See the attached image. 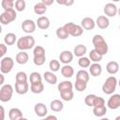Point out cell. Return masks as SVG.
Listing matches in <instances>:
<instances>
[{"label": "cell", "mask_w": 120, "mask_h": 120, "mask_svg": "<svg viewBox=\"0 0 120 120\" xmlns=\"http://www.w3.org/2000/svg\"><path fill=\"white\" fill-rule=\"evenodd\" d=\"M0 76H1V82H0V84L4 85V84H3V83H4V74H2V73H1V75H0Z\"/></svg>", "instance_id": "f907efd6"}, {"label": "cell", "mask_w": 120, "mask_h": 120, "mask_svg": "<svg viewBox=\"0 0 120 120\" xmlns=\"http://www.w3.org/2000/svg\"><path fill=\"white\" fill-rule=\"evenodd\" d=\"M78 65L84 68H89L90 65H91V60L89 59V57H85V56H82V57H80L79 60H78Z\"/></svg>", "instance_id": "e575fe53"}, {"label": "cell", "mask_w": 120, "mask_h": 120, "mask_svg": "<svg viewBox=\"0 0 120 120\" xmlns=\"http://www.w3.org/2000/svg\"><path fill=\"white\" fill-rule=\"evenodd\" d=\"M33 55H34V57L45 56V49L40 45L35 46V48L33 50Z\"/></svg>", "instance_id": "836d02e7"}, {"label": "cell", "mask_w": 120, "mask_h": 120, "mask_svg": "<svg viewBox=\"0 0 120 120\" xmlns=\"http://www.w3.org/2000/svg\"><path fill=\"white\" fill-rule=\"evenodd\" d=\"M81 26L85 30H93L96 26V22L90 17H85L82 20Z\"/></svg>", "instance_id": "4fadbf2b"}, {"label": "cell", "mask_w": 120, "mask_h": 120, "mask_svg": "<svg viewBox=\"0 0 120 120\" xmlns=\"http://www.w3.org/2000/svg\"><path fill=\"white\" fill-rule=\"evenodd\" d=\"M43 78L50 84H55L57 82V77L52 71H45L43 73Z\"/></svg>", "instance_id": "7402d4cb"}, {"label": "cell", "mask_w": 120, "mask_h": 120, "mask_svg": "<svg viewBox=\"0 0 120 120\" xmlns=\"http://www.w3.org/2000/svg\"><path fill=\"white\" fill-rule=\"evenodd\" d=\"M50 20L48 17L46 16H40L38 21H37V25L39 29H42V30H45V29H48L50 27Z\"/></svg>", "instance_id": "ac0fdd59"}, {"label": "cell", "mask_w": 120, "mask_h": 120, "mask_svg": "<svg viewBox=\"0 0 120 120\" xmlns=\"http://www.w3.org/2000/svg\"><path fill=\"white\" fill-rule=\"evenodd\" d=\"M100 120H110V119L109 118H106V117H102Z\"/></svg>", "instance_id": "f5cc1de1"}, {"label": "cell", "mask_w": 120, "mask_h": 120, "mask_svg": "<svg viewBox=\"0 0 120 120\" xmlns=\"http://www.w3.org/2000/svg\"><path fill=\"white\" fill-rule=\"evenodd\" d=\"M4 42L8 46L13 45L15 42H17V37L14 33H8L4 37Z\"/></svg>", "instance_id": "d4e9b609"}, {"label": "cell", "mask_w": 120, "mask_h": 120, "mask_svg": "<svg viewBox=\"0 0 120 120\" xmlns=\"http://www.w3.org/2000/svg\"><path fill=\"white\" fill-rule=\"evenodd\" d=\"M92 43L94 45V49L97 52H98L101 55L107 54V52L109 51V47H108V44L105 41L104 38L101 35H98H98H95L93 37Z\"/></svg>", "instance_id": "6da1fadb"}, {"label": "cell", "mask_w": 120, "mask_h": 120, "mask_svg": "<svg viewBox=\"0 0 120 120\" xmlns=\"http://www.w3.org/2000/svg\"><path fill=\"white\" fill-rule=\"evenodd\" d=\"M17 47L20 51H26V50H30L35 46V38L31 36V35H27L24 37L20 38L17 40Z\"/></svg>", "instance_id": "7a4b0ae2"}, {"label": "cell", "mask_w": 120, "mask_h": 120, "mask_svg": "<svg viewBox=\"0 0 120 120\" xmlns=\"http://www.w3.org/2000/svg\"><path fill=\"white\" fill-rule=\"evenodd\" d=\"M13 87L11 84H4L0 89V100L2 102H8L11 99L13 95Z\"/></svg>", "instance_id": "8992f818"}, {"label": "cell", "mask_w": 120, "mask_h": 120, "mask_svg": "<svg viewBox=\"0 0 120 120\" xmlns=\"http://www.w3.org/2000/svg\"><path fill=\"white\" fill-rule=\"evenodd\" d=\"M41 120H46V119H45V118H44V119H41Z\"/></svg>", "instance_id": "6f0895ef"}, {"label": "cell", "mask_w": 120, "mask_h": 120, "mask_svg": "<svg viewBox=\"0 0 120 120\" xmlns=\"http://www.w3.org/2000/svg\"><path fill=\"white\" fill-rule=\"evenodd\" d=\"M30 90L34 94H40L44 90V85H43L42 82H36V83H31L30 84Z\"/></svg>", "instance_id": "f1b7e54d"}, {"label": "cell", "mask_w": 120, "mask_h": 120, "mask_svg": "<svg viewBox=\"0 0 120 120\" xmlns=\"http://www.w3.org/2000/svg\"><path fill=\"white\" fill-rule=\"evenodd\" d=\"M16 17H17V13L14 8L8 9V10H4V12L1 13V15H0V22L3 25L9 24L10 22H12L13 21L16 20Z\"/></svg>", "instance_id": "5b68a950"}, {"label": "cell", "mask_w": 120, "mask_h": 120, "mask_svg": "<svg viewBox=\"0 0 120 120\" xmlns=\"http://www.w3.org/2000/svg\"><path fill=\"white\" fill-rule=\"evenodd\" d=\"M118 83H119V86H120V80H119V82H118Z\"/></svg>", "instance_id": "9f6ffc18"}, {"label": "cell", "mask_w": 120, "mask_h": 120, "mask_svg": "<svg viewBox=\"0 0 120 120\" xmlns=\"http://www.w3.org/2000/svg\"><path fill=\"white\" fill-rule=\"evenodd\" d=\"M14 66V60L9 57V56H6L3 57L0 61V70L2 74H8L9 73Z\"/></svg>", "instance_id": "52a82bcc"}, {"label": "cell", "mask_w": 120, "mask_h": 120, "mask_svg": "<svg viewBox=\"0 0 120 120\" xmlns=\"http://www.w3.org/2000/svg\"><path fill=\"white\" fill-rule=\"evenodd\" d=\"M87 52V48L85 45L83 44H78L74 47V50H73V54L77 57H82L84 56V54L86 53Z\"/></svg>", "instance_id": "ffe728a7"}, {"label": "cell", "mask_w": 120, "mask_h": 120, "mask_svg": "<svg viewBox=\"0 0 120 120\" xmlns=\"http://www.w3.org/2000/svg\"><path fill=\"white\" fill-rule=\"evenodd\" d=\"M37 28V22H35L33 20L26 19L22 22V29L26 34H32L36 31Z\"/></svg>", "instance_id": "ba28073f"}, {"label": "cell", "mask_w": 120, "mask_h": 120, "mask_svg": "<svg viewBox=\"0 0 120 120\" xmlns=\"http://www.w3.org/2000/svg\"><path fill=\"white\" fill-rule=\"evenodd\" d=\"M57 88H58L59 93L63 92V91H67V90H72L73 84H72V82L70 81H63L58 84Z\"/></svg>", "instance_id": "83f0119b"}, {"label": "cell", "mask_w": 120, "mask_h": 120, "mask_svg": "<svg viewBox=\"0 0 120 120\" xmlns=\"http://www.w3.org/2000/svg\"><path fill=\"white\" fill-rule=\"evenodd\" d=\"M45 119H46V120H58L55 115H48Z\"/></svg>", "instance_id": "681fc988"}, {"label": "cell", "mask_w": 120, "mask_h": 120, "mask_svg": "<svg viewBox=\"0 0 120 120\" xmlns=\"http://www.w3.org/2000/svg\"><path fill=\"white\" fill-rule=\"evenodd\" d=\"M49 68H50V69H51L52 72H56V71H58L60 69L61 67H60V63H59L58 60L52 59L50 61V63H49Z\"/></svg>", "instance_id": "8d00e7d4"}, {"label": "cell", "mask_w": 120, "mask_h": 120, "mask_svg": "<svg viewBox=\"0 0 120 120\" xmlns=\"http://www.w3.org/2000/svg\"><path fill=\"white\" fill-rule=\"evenodd\" d=\"M41 2H42L46 7H48V6H51L54 1H53V0H42Z\"/></svg>", "instance_id": "7dc6e473"}, {"label": "cell", "mask_w": 120, "mask_h": 120, "mask_svg": "<svg viewBox=\"0 0 120 120\" xmlns=\"http://www.w3.org/2000/svg\"><path fill=\"white\" fill-rule=\"evenodd\" d=\"M34 111L36 112V114L39 117H44L47 115V112H48V110H47V107L44 103H41V102H38L35 105L34 107Z\"/></svg>", "instance_id": "7c38bea8"}, {"label": "cell", "mask_w": 120, "mask_h": 120, "mask_svg": "<svg viewBox=\"0 0 120 120\" xmlns=\"http://www.w3.org/2000/svg\"><path fill=\"white\" fill-rule=\"evenodd\" d=\"M29 90L28 82H15V92L19 95H24Z\"/></svg>", "instance_id": "2e32d148"}, {"label": "cell", "mask_w": 120, "mask_h": 120, "mask_svg": "<svg viewBox=\"0 0 120 120\" xmlns=\"http://www.w3.org/2000/svg\"><path fill=\"white\" fill-rule=\"evenodd\" d=\"M117 13H118V15H119V16H120V8H118V12H117Z\"/></svg>", "instance_id": "11a10c76"}, {"label": "cell", "mask_w": 120, "mask_h": 120, "mask_svg": "<svg viewBox=\"0 0 120 120\" xmlns=\"http://www.w3.org/2000/svg\"><path fill=\"white\" fill-rule=\"evenodd\" d=\"M63 26H64V28L68 31V33L69 34V36L74 37V38L80 37V36H82V33H83V28H82L81 25L75 24V23H73V22H67V23L64 24Z\"/></svg>", "instance_id": "277c9868"}, {"label": "cell", "mask_w": 120, "mask_h": 120, "mask_svg": "<svg viewBox=\"0 0 120 120\" xmlns=\"http://www.w3.org/2000/svg\"><path fill=\"white\" fill-rule=\"evenodd\" d=\"M19 120H28L27 118H25V117H22L21 119H19Z\"/></svg>", "instance_id": "db71d44e"}, {"label": "cell", "mask_w": 120, "mask_h": 120, "mask_svg": "<svg viewBox=\"0 0 120 120\" xmlns=\"http://www.w3.org/2000/svg\"><path fill=\"white\" fill-rule=\"evenodd\" d=\"M105 105V100L103 98L101 97H98L96 98V100H95V103H94V107H100V106H104ZM93 107V108H94Z\"/></svg>", "instance_id": "ee69618b"}, {"label": "cell", "mask_w": 120, "mask_h": 120, "mask_svg": "<svg viewBox=\"0 0 120 120\" xmlns=\"http://www.w3.org/2000/svg\"><path fill=\"white\" fill-rule=\"evenodd\" d=\"M56 3L59 4V5H64V6L69 7V6L74 4V1L73 0H57Z\"/></svg>", "instance_id": "f6af8a7d"}, {"label": "cell", "mask_w": 120, "mask_h": 120, "mask_svg": "<svg viewBox=\"0 0 120 120\" xmlns=\"http://www.w3.org/2000/svg\"><path fill=\"white\" fill-rule=\"evenodd\" d=\"M47 11V7L40 1L38 2L37 4H35L34 6V12L38 15H43L45 12Z\"/></svg>", "instance_id": "484cf974"}, {"label": "cell", "mask_w": 120, "mask_h": 120, "mask_svg": "<svg viewBox=\"0 0 120 120\" xmlns=\"http://www.w3.org/2000/svg\"><path fill=\"white\" fill-rule=\"evenodd\" d=\"M15 9L17 11H23L25 9V7H26V3L24 0H17L15 1Z\"/></svg>", "instance_id": "b9f144b4"}, {"label": "cell", "mask_w": 120, "mask_h": 120, "mask_svg": "<svg viewBox=\"0 0 120 120\" xmlns=\"http://www.w3.org/2000/svg\"><path fill=\"white\" fill-rule=\"evenodd\" d=\"M8 117L9 120H19L22 116V112L19 108H12L8 112Z\"/></svg>", "instance_id": "44dd1931"}, {"label": "cell", "mask_w": 120, "mask_h": 120, "mask_svg": "<svg viewBox=\"0 0 120 120\" xmlns=\"http://www.w3.org/2000/svg\"><path fill=\"white\" fill-rule=\"evenodd\" d=\"M46 61V56H39V57H34L33 62L36 66H42Z\"/></svg>", "instance_id": "7bdbcfd3"}, {"label": "cell", "mask_w": 120, "mask_h": 120, "mask_svg": "<svg viewBox=\"0 0 120 120\" xmlns=\"http://www.w3.org/2000/svg\"><path fill=\"white\" fill-rule=\"evenodd\" d=\"M7 51H8V47H7V45L4 44V43H1V44H0V55H1L2 58H3L4 55L6 54Z\"/></svg>", "instance_id": "bcb514c9"}, {"label": "cell", "mask_w": 120, "mask_h": 120, "mask_svg": "<svg viewBox=\"0 0 120 120\" xmlns=\"http://www.w3.org/2000/svg\"><path fill=\"white\" fill-rule=\"evenodd\" d=\"M16 82H27V74L24 71H19L15 75Z\"/></svg>", "instance_id": "d590c367"}, {"label": "cell", "mask_w": 120, "mask_h": 120, "mask_svg": "<svg viewBox=\"0 0 120 120\" xmlns=\"http://www.w3.org/2000/svg\"><path fill=\"white\" fill-rule=\"evenodd\" d=\"M96 98L97 96L94 95V94H89L85 97L84 98V103L88 106V107H94V103H95V100H96Z\"/></svg>", "instance_id": "ab89813d"}, {"label": "cell", "mask_w": 120, "mask_h": 120, "mask_svg": "<svg viewBox=\"0 0 120 120\" xmlns=\"http://www.w3.org/2000/svg\"><path fill=\"white\" fill-rule=\"evenodd\" d=\"M1 6L4 8V10H8V9H12L14 8L15 6V2L13 0H3L1 2Z\"/></svg>", "instance_id": "f35d334b"}, {"label": "cell", "mask_w": 120, "mask_h": 120, "mask_svg": "<svg viewBox=\"0 0 120 120\" xmlns=\"http://www.w3.org/2000/svg\"><path fill=\"white\" fill-rule=\"evenodd\" d=\"M76 80L88 82V81H89V72L86 71L85 69H81V70H79V71L76 73Z\"/></svg>", "instance_id": "4316f807"}, {"label": "cell", "mask_w": 120, "mask_h": 120, "mask_svg": "<svg viewBox=\"0 0 120 120\" xmlns=\"http://www.w3.org/2000/svg\"><path fill=\"white\" fill-rule=\"evenodd\" d=\"M114 120H120V115H118V116H116Z\"/></svg>", "instance_id": "816d5d0a"}, {"label": "cell", "mask_w": 120, "mask_h": 120, "mask_svg": "<svg viewBox=\"0 0 120 120\" xmlns=\"http://www.w3.org/2000/svg\"><path fill=\"white\" fill-rule=\"evenodd\" d=\"M56 36L58 38L60 39H67L68 37H69V34L68 33V31L64 28V26H61V27H58L56 29Z\"/></svg>", "instance_id": "1f68e13d"}, {"label": "cell", "mask_w": 120, "mask_h": 120, "mask_svg": "<svg viewBox=\"0 0 120 120\" xmlns=\"http://www.w3.org/2000/svg\"><path fill=\"white\" fill-rule=\"evenodd\" d=\"M50 107H51L52 111L58 112H61V111L64 109V104H63V102H62L61 100H59V99H53L52 101H51Z\"/></svg>", "instance_id": "cb8c5ba5"}, {"label": "cell", "mask_w": 120, "mask_h": 120, "mask_svg": "<svg viewBox=\"0 0 120 120\" xmlns=\"http://www.w3.org/2000/svg\"><path fill=\"white\" fill-rule=\"evenodd\" d=\"M107 106L112 110L118 109L120 107V94L112 95L107 101Z\"/></svg>", "instance_id": "9c48e42d"}, {"label": "cell", "mask_w": 120, "mask_h": 120, "mask_svg": "<svg viewBox=\"0 0 120 120\" xmlns=\"http://www.w3.org/2000/svg\"><path fill=\"white\" fill-rule=\"evenodd\" d=\"M103 12H104L106 17L107 16L108 17H114L117 14V12H118V8L115 6V4H113V3H107L104 6Z\"/></svg>", "instance_id": "30bf717a"}, {"label": "cell", "mask_w": 120, "mask_h": 120, "mask_svg": "<svg viewBox=\"0 0 120 120\" xmlns=\"http://www.w3.org/2000/svg\"><path fill=\"white\" fill-rule=\"evenodd\" d=\"M106 70L109 74L113 75L118 72L119 70V64L116 61H110L106 65Z\"/></svg>", "instance_id": "d6986e66"}, {"label": "cell", "mask_w": 120, "mask_h": 120, "mask_svg": "<svg viewBox=\"0 0 120 120\" xmlns=\"http://www.w3.org/2000/svg\"><path fill=\"white\" fill-rule=\"evenodd\" d=\"M117 79L114 77V76H110L108 77L103 85H102V91L104 94L106 95H112L115 89H116V85H117Z\"/></svg>", "instance_id": "3957f363"}, {"label": "cell", "mask_w": 120, "mask_h": 120, "mask_svg": "<svg viewBox=\"0 0 120 120\" xmlns=\"http://www.w3.org/2000/svg\"><path fill=\"white\" fill-rule=\"evenodd\" d=\"M29 80H30V84L31 83H36V82H40L41 80H42V77L38 72L34 71V72H32L30 74Z\"/></svg>", "instance_id": "74e56055"}, {"label": "cell", "mask_w": 120, "mask_h": 120, "mask_svg": "<svg viewBox=\"0 0 120 120\" xmlns=\"http://www.w3.org/2000/svg\"><path fill=\"white\" fill-rule=\"evenodd\" d=\"M86 87H87V82H82V81H78V80L75 81V89L78 92L84 91L86 89Z\"/></svg>", "instance_id": "60d3db41"}, {"label": "cell", "mask_w": 120, "mask_h": 120, "mask_svg": "<svg viewBox=\"0 0 120 120\" xmlns=\"http://www.w3.org/2000/svg\"><path fill=\"white\" fill-rule=\"evenodd\" d=\"M93 113L95 116L102 117L107 113V108L106 106H100V107H94L93 108Z\"/></svg>", "instance_id": "4dcf8cb0"}, {"label": "cell", "mask_w": 120, "mask_h": 120, "mask_svg": "<svg viewBox=\"0 0 120 120\" xmlns=\"http://www.w3.org/2000/svg\"><path fill=\"white\" fill-rule=\"evenodd\" d=\"M73 56H74V54L70 51H63L59 55V60L64 65H68L69 63L72 62Z\"/></svg>", "instance_id": "8fae6325"}, {"label": "cell", "mask_w": 120, "mask_h": 120, "mask_svg": "<svg viewBox=\"0 0 120 120\" xmlns=\"http://www.w3.org/2000/svg\"><path fill=\"white\" fill-rule=\"evenodd\" d=\"M28 60H29V55L24 51H20L15 56V61L19 65H25L28 62Z\"/></svg>", "instance_id": "9a60e30c"}, {"label": "cell", "mask_w": 120, "mask_h": 120, "mask_svg": "<svg viewBox=\"0 0 120 120\" xmlns=\"http://www.w3.org/2000/svg\"><path fill=\"white\" fill-rule=\"evenodd\" d=\"M96 24L98 25V28L100 29H106L109 27L110 25V21L108 19V17H106L105 15H100L97 18L96 20Z\"/></svg>", "instance_id": "5bb4252c"}, {"label": "cell", "mask_w": 120, "mask_h": 120, "mask_svg": "<svg viewBox=\"0 0 120 120\" xmlns=\"http://www.w3.org/2000/svg\"><path fill=\"white\" fill-rule=\"evenodd\" d=\"M103 55H101L98 52H97L95 49L91 50L89 52V59L93 62V63H98L99 61H101Z\"/></svg>", "instance_id": "f546056e"}, {"label": "cell", "mask_w": 120, "mask_h": 120, "mask_svg": "<svg viewBox=\"0 0 120 120\" xmlns=\"http://www.w3.org/2000/svg\"><path fill=\"white\" fill-rule=\"evenodd\" d=\"M0 109H1V120H5V109L3 106H1Z\"/></svg>", "instance_id": "c3c4849f"}, {"label": "cell", "mask_w": 120, "mask_h": 120, "mask_svg": "<svg viewBox=\"0 0 120 120\" xmlns=\"http://www.w3.org/2000/svg\"><path fill=\"white\" fill-rule=\"evenodd\" d=\"M119 29H120V25H119Z\"/></svg>", "instance_id": "680465c9"}, {"label": "cell", "mask_w": 120, "mask_h": 120, "mask_svg": "<svg viewBox=\"0 0 120 120\" xmlns=\"http://www.w3.org/2000/svg\"><path fill=\"white\" fill-rule=\"evenodd\" d=\"M102 72V67L99 63H93L89 67V73L93 77H98Z\"/></svg>", "instance_id": "e0dca14e"}, {"label": "cell", "mask_w": 120, "mask_h": 120, "mask_svg": "<svg viewBox=\"0 0 120 120\" xmlns=\"http://www.w3.org/2000/svg\"><path fill=\"white\" fill-rule=\"evenodd\" d=\"M61 74L65 78H71L74 75V69L70 65H64L61 68Z\"/></svg>", "instance_id": "603a6c76"}, {"label": "cell", "mask_w": 120, "mask_h": 120, "mask_svg": "<svg viewBox=\"0 0 120 120\" xmlns=\"http://www.w3.org/2000/svg\"><path fill=\"white\" fill-rule=\"evenodd\" d=\"M60 97L65 101H70L73 99V97H74L73 90H67V91L60 92Z\"/></svg>", "instance_id": "d6a6232c"}]
</instances>
